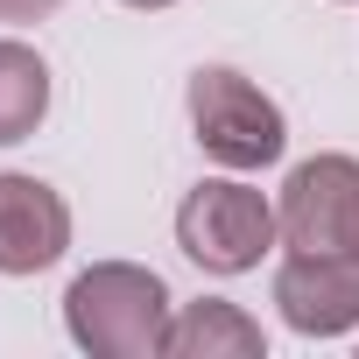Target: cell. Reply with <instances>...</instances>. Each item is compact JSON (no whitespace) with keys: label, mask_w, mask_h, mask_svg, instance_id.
<instances>
[{"label":"cell","mask_w":359,"mask_h":359,"mask_svg":"<svg viewBox=\"0 0 359 359\" xmlns=\"http://www.w3.org/2000/svg\"><path fill=\"white\" fill-rule=\"evenodd\" d=\"M169 289L141 261H92L64 289V331L92 359H162L169 345Z\"/></svg>","instance_id":"obj_1"},{"label":"cell","mask_w":359,"mask_h":359,"mask_svg":"<svg viewBox=\"0 0 359 359\" xmlns=\"http://www.w3.org/2000/svg\"><path fill=\"white\" fill-rule=\"evenodd\" d=\"M50 113V64L15 43V36H0V148H15L43 127Z\"/></svg>","instance_id":"obj_8"},{"label":"cell","mask_w":359,"mask_h":359,"mask_svg":"<svg viewBox=\"0 0 359 359\" xmlns=\"http://www.w3.org/2000/svg\"><path fill=\"white\" fill-rule=\"evenodd\" d=\"M275 240H282L275 205L254 184H240V169L198 184L184 205H176V247H184L205 275H247V268H261V254Z\"/></svg>","instance_id":"obj_3"},{"label":"cell","mask_w":359,"mask_h":359,"mask_svg":"<svg viewBox=\"0 0 359 359\" xmlns=\"http://www.w3.org/2000/svg\"><path fill=\"white\" fill-rule=\"evenodd\" d=\"M127 8H176V0H127Z\"/></svg>","instance_id":"obj_11"},{"label":"cell","mask_w":359,"mask_h":359,"mask_svg":"<svg viewBox=\"0 0 359 359\" xmlns=\"http://www.w3.org/2000/svg\"><path fill=\"white\" fill-rule=\"evenodd\" d=\"M57 8H64V0H0V22H43Z\"/></svg>","instance_id":"obj_9"},{"label":"cell","mask_w":359,"mask_h":359,"mask_svg":"<svg viewBox=\"0 0 359 359\" xmlns=\"http://www.w3.org/2000/svg\"><path fill=\"white\" fill-rule=\"evenodd\" d=\"M275 310L303 338H345L359 324V254H296L275 268Z\"/></svg>","instance_id":"obj_5"},{"label":"cell","mask_w":359,"mask_h":359,"mask_svg":"<svg viewBox=\"0 0 359 359\" xmlns=\"http://www.w3.org/2000/svg\"><path fill=\"white\" fill-rule=\"evenodd\" d=\"M261 352H268V331L219 296L184 303L169 317V345H162V359H261Z\"/></svg>","instance_id":"obj_7"},{"label":"cell","mask_w":359,"mask_h":359,"mask_svg":"<svg viewBox=\"0 0 359 359\" xmlns=\"http://www.w3.org/2000/svg\"><path fill=\"white\" fill-rule=\"evenodd\" d=\"M345 254H359V205H352V219H345Z\"/></svg>","instance_id":"obj_10"},{"label":"cell","mask_w":359,"mask_h":359,"mask_svg":"<svg viewBox=\"0 0 359 359\" xmlns=\"http://www.w3.org/2000/svg\"><path fill=\"white\" fill-rule=\"evenodd\" d=\"M191 134H198V148H205L219 169H240V176L282 162V148H289L282 106H275L254 78H240L233 64L191 71Z\"/></svg>","instance_id":"obj_2"},{"label":"cell","mask_w":359,"mask_h":359,"mask_svg":"<svg viewBox=\"0 0 359 359\" xmlns=\"http://www.w3.org/2000/svg\"><path fill=\"white\" fill-rule=\"evenodd\" d=\"M71 254V205L43 176H0V275H43Z\"/></svg>","instance_id":"obj_6"},{"label":"cell","mask_w":359,"mask_h":359,"mask_svg":"<svg viewBox=\"0 0 359 359\" xmlns=\"http://www.w3.org/2000/svg\"><path fill=\"white\" fill-rule=\"evenodd\" d=\"M352 205H359V162L352 155H310V162H296L282 198H275L282 247H296V254H345Z\"/></svg>","instance_id":"obj_4"}]
</instances>
